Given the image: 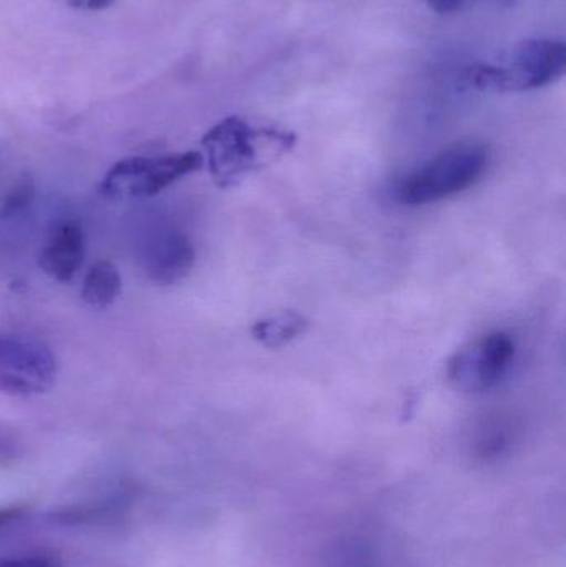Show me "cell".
<instances>
[{"instance_id": "1", "label": "cell", "mask_w": 566, "mask_h": 567, "mask_svg": "<svg viewBox=\"0 0 566 567\" xmlns=\"http://www.w3.org/2000/svg\"><path fill=\"white\" fill-rule=\"evenodd\" d=\"M296 136L272 126H255L239 116L216 123L202 145L213 182L229 189L256 169L276 162L291 152Z\"/></svg>"}, {"instance_id": "2", "label": "cell", "mask_w": 566, "mask_h": 567, "mask_svg": "<svg viewBox=\"0 0 566 567\" xmlns=\"http://www.w3.org/2000/svg\"><path fill=\"white\" fill-rule=\"evenodd\" d=\"M566 72V47L560 40L528 39L512 49L505 63H474L461 73L465 89L522 93L558 82Z\"/></svg>"}, {"instance_id": "3", "label": "cell", "mask_w": 566, "mask_h": 567, "mask_svg": "<svg viewBox=\"0 0 566 567\" xmlns=\"http://www.w3.org/2000/svg\"><path fill=\"white\" fill-rule=\"evenodd\" d=\"M488 163L487 146L477 142L455 143L409 173L395 188V199L412 208L444 202L481 182Z\"/></svg>"}, {"instance_id": "4", "label": "cell", "mask_w": 566, "mask_h": 567, "mask_svg": "<svg viewBox=\"0 0 566 567\" xmlns=\"http://www.w3.org/2000/svg\"><path fill=\"white\" fill-rule=\"evenodd\" d=\"M205 156L198 152L163 156H130L115 163L103 176L100 193L115 202H132L159 195L185 176L198 172Z\"/></svg>"}, {"instance_id": "5", "label": "cell", "mask_w": 566, "mask_h": 567, "mask_svg": "<svg viewBox=\"0 0 566 567\" xmlns=\"http://www.w3.org/2000/svg\"><path fill=\"white\" fill-rule=\"evenodd\" d=\"M52 350L29 336L0 333V395L30 399L42 395L55 382Z\"/></svg>"}, {"instance_id": "6", "label": "cell", "mask_w": 566, "mask_h": 567, "mask_svg": "<svg viewBox=\"0 0 566 567\" xmlns=\"http://www.w3.org/2000/svg\"><path fill=\"white\" fill-rule=\"evenodd\" d=\"M515 353L517 346L511 333L505 330L485 333L452 357L449 380L464 393L488 392L511 372Z\"/></svg>"}, {"instance_id": "7", "label": "cell", "mask_w": 566, "mask_h": 567, "mask_svg": "<svg viewBox=\"0 0 566 567\" xmlns=\"http://www.w3.org/2000/svg\"><path fill=\"white\" fill-rule=\"evenodd\" d=\"M196 252L192 239L169 223H155L140 245V262L150 281L178 284L192 272Z\"/></svg>"}, {"instance_id": "8", "label": "cell", "mask_w": 566, "mask_h": 567, "mask_svg": "<svg viewBox=\"0 0 566 567\" xmlns=\"http://www.w3.org/2000/svg\"><path fill=\"white\" fill-rule=\"evenodd\" d=\"M85 256V236L75 223L53 229L39 255V266L52 281L66 284L75 278Z\"/></svg>"}, {"instance_id": "9", "label": "cell", "mask_w": 566, "mask_h": 567, "mask_svg": "<svg viewBox=\"0 0 566 567\" xmlns=\"http://www.w3.org/2000/svg\"><path fill=\"white\" fill-rule=\"evenodd\" d=\"M309 320L295 310H281L263 317L253 326L251 336L266 349H281L305 336Z\"/></svg>"}, {"instance_id": "10", "label": "cell", "mask_w": 566, "mask_h": 567, "mask_svg": "<svg viewBox=\"0 0 566 567\" xmlns=\"http://www.w3.org/2000/svg\"><path fill=\"white\" fill-rule=\"evenodd\" d=\"M120 292H122V278L113 262H96L83 278L82 300L90 309H109L119 299Z\"/></svg>"}, {"instance_id": "11", "label": "cell", "mask_w": 566, "mask_h": 567, "mask_svg": "<svg viewBox=\"0 0 566 567\" xmlns=\"http://www.w3.org/2000/svg\"><path fill=\"white\" fill-rule=\"evenodd\" d=\"M33 193H35V189H33L32 182H27V179L25 182H20L12 189V193L7 196L6 202H3L0 216L2 218H13V216L22 213L32 203Z\"/></svg>"}, {"instance_id": "12", "label": "cell", "mask_w": 566, "mask_h": 567, "mask_svg": "<svg viewBox=\"0 0 566 567\" xmlns=\"http://www.w3.org/2000/svg\"><path fill=\"white\" fill-rule=\"evenodd\" d=\"M0 567H59L49 556H23V558L0 559Z\"/></svg>"}, {"instance_id": "13", "label": "cell", "mask_w": 566, "mask_h": 567, "mask_svg": "<svg viewBox=\"0 0 566 567\" xmlns=\"http://www.w3.org/2000/svg\"><path fill=\"white\" fill-rule=\"evenodd\" d=\"M425 2H428L432 12L439 13V16H447V13L464 9L472 0H425Z\"/></svg>"}, {"instance_id": "14", "label": "cell", "mask_w": 566, "mask_h": 567, "mask_svg": "<svg viewBox=\"0 0 566 567\" xmlns=\"http://www.w3.org/2000/svg\"><path fill=\"white\" fill-rule=\"evenodd\" d=\"M115 0H66L73 9L89 10V12H99V10L109 9Z\"/></svg>"}, {"instance_id": "15", "label": "cell", "mask_w": 566, "mask_h": 567, "mask_svg": "<svg viewBox=\"0 0 566 567\" xmlns=\"http://www.w3.org/2000/svg\"><path fill=\"white\" fill-rule=\"evenodd\" d=\"M23 512H25V508H22V506H10V508L0 509V528L9 525L13 519H19Z\"/></svg>"}]
</instances>
